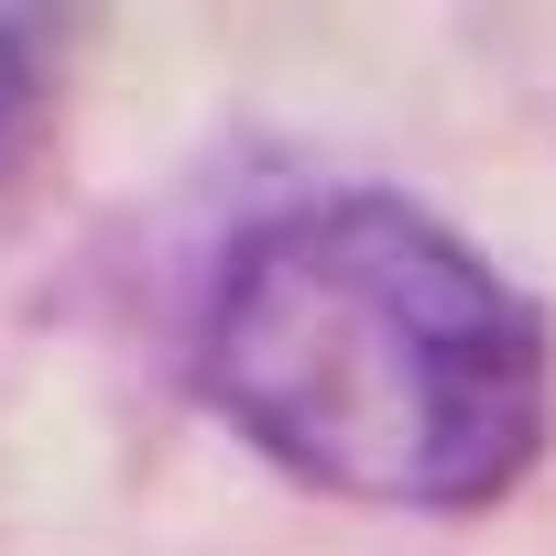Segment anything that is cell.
Instances as JSON below:
<instances>
[{"instance_id":"7a4b0ae2","label":"cell","mask_w":556,"mask_h":556,"mask_svg":"<svg viewBox=\"0 0 556 556\" xmlns=\"http://www.w3.org/2000/svg\"><path fill=\"white\" fill-rule=\"evenodd\" d=\"M34 55H45V23L0 12V142H12V121H23V99H34Z\"/></svg>"},{"instance_id":"6da1fadb","label":"cell","mask_w":556,"mask_h":556,"mask_svg":"<svg viewBox=\"0 0 556 556\" xmlns=\"http://www.w3.org/2000/svg\"><path fill=\"white\" fill-rule=\"evenodd\" d=\"M207 404L371 513H480L545 447V328L404 197H306L262 218L197 317Z\"/></svg>"}]
</instances>
